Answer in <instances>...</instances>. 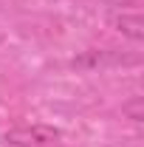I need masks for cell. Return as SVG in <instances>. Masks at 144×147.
Here are the masks:
<instances>
[{"instance_id": "obj_3", "label": "cell", "mask_w": 144, "mask_h": 147, "mask_svg": "<svg viewBox=\"0 0 144 147\" xmlns=\"http://www.w3.org/2000/svg\"><path fill=\"white\" fill-rule=\"evenodd\" d=\"M108 23H110V28H116L122 37L133 40V42H141L144 40V20H141V11L139 9H133V11L116 9V11L108 14Z\"/></svg>"}, {"instance_id": "obj_1", "label": "cell", "mask_w": 144, "mask_h": 147, "mask_svg": "<svg viewBox=\"0 0 144 147\" xmlns=\"http://www.w3.org/2000/svg\"><path fill=\"white\" fill-rule=\"evenodd\" d=\"M59 130L51 125H20V127H9L0 139L9 147H48L59 142Z\"/></svg>"}, {"instance_id": "obj_4", "label": "cell", "mask_w": 144, "mask_h": 147, "mask_svg": "<svg viewBox=\"0 0 144 147\" xmlns=\"http://www.w3.org/2000/svg\"><path fill=\"white\" fill-rule=\"evenodd\" d=\"M122 113H124L130 122H144V99L141 96H133L122 105Z\"/></svg>"}, {"instance_id": "obj_2", "label": "cell", "mask_w": 144, "mask_h": 147, "mask_svg": "<svg viewBox=\"0 0 144 147\" xmlns=\"http://www.w3.org/2000/svg\"><path fill=\"white\" fill-rule=\"evenodd\" d=\"M139 57H124L122 51H85V54L73 57L71 65L79 71H96V68H110V65H136Z\"/></svg>"}]
</instances>
